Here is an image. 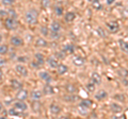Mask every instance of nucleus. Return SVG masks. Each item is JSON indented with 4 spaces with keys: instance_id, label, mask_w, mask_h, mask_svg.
<instances>
[{
    "instance_id": "f257e3e1",
    "label": "nucleus",
    "mask_w": 128,
    "mask_h": 119,
    "mask_svg": "<svg viewBox=\"0 0 128 119\" xmlns=\"http://www.w3.org/2000/svg\"><path fill=\"white\" fill-rule=\"evenodd\" d=\"M38 13L36 12V10L31 9L29 11H27L25 14V18H26L27 23L28 25H35V23L38 22Z\"/></svg>"
},
{
    "instance_id": "f03ea898",
    "label": "nucleus",
    "mask_w": 128,
    "mask_h": 119,
    "mask_svg": "<svg viewBox=\"0 0 128 119\" xmlns=\"http://www.w3.org/2000/svg\"><path fill=\"white\" fill-rule=\"evenodd\" d=\"M4 26L8 30H15L17 28V21H16L15 18H11V17H8L6 19V22H4Z\"/></svg>"
},
{
    "instance_id": "7ed1b4c3",
    "label": "nucleus",
    "mask_w": 128,
    "mask_h": 119,
    "mask_svg": "<svg viewBox=\"0 0 128 119\" xmlns=\"http://www.w3.org/2000/svg\"><path fill=\"white\" fill-rule=\"evenodd\" d=\"M35 58V62L32 63V65H33L34 67H38L44 64V62H45V58H44V55L42 53H35L34 55Z\"/></svg>"
},
{
    "instance_id": "20e7f679",
    "label": "nucleus",
    "mask_w": 128,
    "mask_h": 119,
    "mask_svg": "<svg viewBox=\"0 0 128 119\" xmlns=\"http://www.w3.org/2000/svg\"><path fill=\"white\" fill-rule=\"evenodd\" d=\"M107 28L110 33H116L120 30V25L116 21H109L107 22Z\"/></svg>"
},
{
    "instance_id": "39448f33",
    "label": "nucleus",
    "mask_w": 128,
    "mask_h": 119,
    "mask_svg": "<svg viewBox=\"0 0 128 119\" xmlns=\"http://www.w3.org/2000/svg\"><path fill=\"white\" fill-rule=\"evenodd\" d=\"M15 70L17 71V72L20 74V76H22V77H27L28 76V69H27V67L25 65H22V64L16 65L15 66Z\"/></svg>"
},
{
    "instance_id": "423d86ee",
    "label": "nucleus",
    "mask_w": 128,
    "mask_h": 119,
    "mask_svg": "<svg viewBox=\"0 0 128 119\" xmlns=\"http://www.w3.org/2000/svg\"><path fill=\"white\" fill-rule=\"evenodd\" d=\"M110 110H111V112L112 113H114L115 115L116 114H120V113H122L123 112V106L121 104H118V103H111V105H110Z\"/></svg>"
},
{
    "instance_id": "0eeeda50",
    "label": "nucleus",
    "mask_w": 128,
    "mask_h": 119,
    "mask_svg": "<svg viewBox=\"0 0 128 119\" xmlns=\"http://www.w3.org/2000/svg\"><path fill=\"white\" fill-rule=\"evenodd\" d=\"M27 98H28V92L27 90L22 89V88L18 89V93L16 94V99L19 100V101H25Z\"/></svg>"
},
{
    "instance_id": "6e6552de",
    "label": "nucleus",
    "mask_w": 128,
    "mask_h": 119,
    "mask_svg": "<svg viewBox=\"0 0 128 119\" xmlns=\"http://www.w3.org/2000/svg\"><path fill=\"white\" fill-rule=\"evenodd\" d=\"M14 108L17 111H19V112H25V111L28 110V105L24 101H19L18 100L17 102L14 103Z\"/></svg>"
},
{
    "instance_id": "1a4fd4ad",
    "label": "nucleus",
    "mask_w": 128,
    "mask_h": 119,
    "mask_svg": "<svg viewBox=\"0 0 128 119\" xmlns=\"http://www.w3.org/2000/svg\"><path fill=\"white\" fill-rule=\"evenodd\" d=\"M38 77L41 80L43 81H45L46 83H49L51 81V77H50V74L47 72V71H40L38 72Z\"/></svg>"
},
{
    "instance_id": "9d476101",
    "label": "nucleus",
    "mask_w": 128,
    "mask_h": 119,
    "mask_svg": "<svg viewBox=\"0 0 128 119\" xmlns=\"http://www.w3.org/2000/svg\"><path fill=\"white\" fill-rule=\"evenodd\" d=\"M91 80L92 82L94 83V84H102V76L99 74L98 72H93L92 73V76H91Z\"/></svg>"
},
{
    "instance_id": "9b49d317",
    "label": "nucleus",
    "mask_w": 128,
    "mask_h": 119,
    "mask_svg": "<svg viewBox=\"0 0 128 119\" xmlns=\"http://www.w3.org/2000/svg\"><path fill=\"white\" fill-rule=\"evenodd\" d=\"M47 45H48V43L45 38L38 37L35 39V47H38V48H44V47H46Z\"/></svg>"
},
{
    "instance_id": "f8f14e48",
    "label": "nucleus",
    "mask_w": 128,
    "mask_h": 119,
    "mask_svg": "<svg viewBox=\"0 0 128 119\" xmlns=\"http://www.w3.org/2000/svg\"><path fill=\"white\" fill-rule=\"evenodd\" d=\"M84 59H83L82 57H80V55H76V57H74V59H73V63H74V65H76V66H78V67H80V66H82V65H84Z\"/></svg>"
},
{
    "instance_id": "ddd939ff",
    "label": "nucleus",
    "mask_w": 128,
    "mask_h": 119,
    "mask_svg": "<svg viewBox=\"0 0 128 119\" xmlns=\"http://www.w3.org/2000/svg\"><path fill=\"white\" fill-rule=\"evenodd\" d=\"M11 44L13 46H15V47H19V46H22L24 44V41L18 36H12L11 37Z\"/></svg>"
},
{
    "instance_id": "4468645a",
    "label": "nucleus",
    "mask_w": 128,
    "mask_h": 119,
    "mask_svg": "<svg viewBox=\"0 0 128 119\" xmlns=\"http://www.w3.org/2000/svg\"><path fill=\"white\" fill-rule=\"evenodd\" d=\"M31 108H32V111L35 113V114H38L40 112H41V103H40L38 100H34L33 102H32L31 104Z\"/></svg>"
},
{
    "instance_id": "2eb2a0df",
    "label": "nucleus",
    "mask_w": 128,
    "mask_h": 119,
    "mask_svg": "<svg viewBox=\"0 0 128 119\" xmlns=\"http://www.w3.org/2000/svg\"><path fill=\"white\" fill-rule=\"evenodd\" d=\"M108 96V94L106 90H104V89H100V90H98L97 93L95 94V99L96 100H104V99H106Z\"/></svg>"
},
{
    "instance_id": "dca6fc26",
    "label": "nucleus",
    "mask_w": 128,
    "mask_h": 119,
    "mask_svg": "<svg viewBox=\"0 0 128 119\" xmlns=\"http://www.w3.org/2000/svg\"><path fill=\"white\" fill-rule=\"evenodd\" d=\"M65 89L68 94H76L77 93V87H76L73 83H67L65 85Z\"/></svg>"
},
{
    "instance_id": "f3484780",
    "label": "nucleus",
    "mask_w": 128,
    "mask_h": 119,
    "mask_svg": "<svg viewBox=\"0 0 128 119\" xmlns=\"http://www.w3.org/2000/svg\"><path fill=\"white\" fill-rule=\"evenodd\" d=\"M49 110H50V113L52 115H59L60 113H61V108H60L58 104H54V103L50 105Z\"/></svg>"
},
{
    "instance_id": "a211bd4d",
    "label": "nucleus",
    "mask_w": 128,
    "mask_h": 119,
    "mask_svg": "<svg viewBox=\"0 0 128 119\" xmlns=\"http://www.w3.org/2000/svg\"><path fill=\"white\" fill-rule=\"evenodd\" d=\"M43 96V93L41 90H38V89H34L31 92V98L33 99V100H40V99L42 98Z\"/></svg>"
},
{
    "instance_id": "6ab92c4d",
    "label": "nucleus",
    "mask_w": 128,
    "mask_h": 119,
    "mask_svg": "<svg viewBox=\"0 0 128 119\" xmlns=\"http://www.w3.org/2000/svg\"><path fill=\"white\" fill-rule=\"evenodd\" d=\"M47 63H48V65H49L51 68H57L58 65H59V63L57 61V59L56 58H52V57H50V58H48L47 59Z\"/></svg>"
},
{
    "instance_id": "aec40b11",
    "label": "nucleus",
    "mask_w": 128,
    "mask_h": 119,
    "mask_svg": "<svg viewBox=\"0 0 128 119\" xmlns=\"http://www.w3.org/2000/svg\"><path fill=\"white\" fill-rule=\"evenodd\" d=\"M118 45H120V48H121V50L123 51V52H125V53L128 52V44H127L126 41H124V39H120Z\"/></svg>"
},
{
    "instance_id": "412c9836",
    "label": "nucleus",
    "mask_w": 128,
    "mask_h": 119,
    "mask_svg": "<svg viewBox=\"0 0 128 119\" xmlns=\"http://www.w3.org/2000/svg\"><path fill=\"white\" fill-rule=\"evenodd\" d=\"M64 18H65V20L67 22H73L75 20V18H76V14L74 13V12H67V13L65 14V16H64Z\"/></svg>"
},
{
    "instance_id": "4be33fe9",
    "label": "nucleus",
    "mask_w": 128,
    "mask_h": 119,
    "mask_svg": "<svg viewBox=\"0 0 128 119\" xmlns=\"http://www.w3.org/2000/svg\"><path fill=\"white\" fill-rule=\"evenodd\" d=\"M67 70H68V67L64 64H59L58 67H57V71L59 74H64L67 72Z\"/></svg>"
},
{
    "instance_id": "5701e85b",
    "label": "nucleus",
    "mask_w": 128,
    "mask_h": 119,
    "mask_svg": "<svg viewBox=\"0 0 128 119\" xmlns=\"http://www.w3.org/2000/svg\"><path fill=\"white\" fill-rule=\"evenodd\" d=\"M78 109H79V114H81L82 116H86L88 114H89V108H86V106L84 105H82L81 103H80V105L78 106Z\"/></svg>"
},
{
    "instance_id": "b1692460",
    "label": "nucleus",
    "mask_w": 128,
    "mask_h": 119,
    "mask_svg": "<svg viewBox=\"0 0 128 119\" xmlns=\"http://www.w3.org/2000/svg\"><path fill=\"white\" fill-rule=\"evenodd\" d=\"M75 48H74V46L73 45H70V44H68V45H65L63 47V52L64 53H68V54H72V53H74V50Z\"/></svg>"
},
{
    "instance_id": "393cba45",
    "label": "nucleus",
    "mask_w": 128,
    "mask_h": 119,
    "mask_svg": "<svg viewBox=\"0 0 128 119\" xmlns=\"http://www.w3.org/2000/svg\"><path fill=\"white\" fill-rule=\"evenodd\" d=\"M43 93L45 94V95H52L54 94V88L51 87V85L49 84V83H47V84L44 86Z\"/></svg>"
},
{
    "instance_id": "a878e982",
    "label": "nucleus",
    "mask_w": 128,
    "mask_h": 119,
    "mask_svg": "<svg viewBox=\"0 0 128 119\" xmlns=\"http://www.w3.org/2000/svg\"><path fill=\"white\" fill-rule=\"evenodd\" d=\"M11 84H12V87H13L14 89H20V88H22V84L18 80H15V79L11 81Z\"/></svg>"
},
{
    "instance_id": "bb28decb",
    "label": "nucleus",
    "mask_w": 128,
    "mask_h": 119,
    "mask_svg": "<svg viewBox=\"0 0 128 119\" xmlns=\"http://www.w3.org/2000/svg\"><path fill=\"white\" fill-rule=\"evenodd\" d=\"M60 29H61V26L58 21H52L50 25V30L51 31H56V32H59Z\"/></svg>"
},
{
    "instance_id": "cd10ccee",
    "label": "nucleus",
    "mask_w": 128,
    "mask_h": 119,
    "mask_svg": "<svg viewBox=\"0 0 128 119\" xmlns=\"http://www.w3.org/2000/svg\"><path fill=\"white\" fill-rule=\"evenodd\" d=\"M68 95H70V96H65L63 98L66 102H75L78 99L77 96H75V94H68Z\"/></svg>"
},
{
    "instance_id": "c85d7f7f",
    "label": "nucleus",
    "mask_w": 128,
    "mask_h": 119,
    "mask_svg": "<svg viewBox=\"0 0 128 119\" xmlns=\"http://www.w3.org/2000/svg\"><path fill=\"white\" fill-rule=\"evenodd\" d=\"M9 115L10 116H16V117H19L22 116V112H19V111H17L15 108H12L9 110Z\"/></svg>"
},
{
    "instance_id": "c756f323",
    "label": "nucleus",
    "mask_w": 128,
    "mask_h": 119,
    "mask_svg": "<svg viewBox=\"0 0 128 119\" xmlns=\"http://www.w3.org/2000/svg\"><path fill=\"white\" fill-rule=\"evenodd\" d=\"M8 52H9V47L8 45H0V55H6Z\"/></svg>"
},
{
    "instance_id": "7c9ffc66",
    "label": "nucleus",
    "mask_w": 128,
    "mask_h": 119,
    "mask_svg": "<svg viewBox=\"0 0 128 119\" xmlns=\"http://www.w3.org/2000/svg\"><path fill=\"white\" fill-rule=\"evenodd\" d=\"M86 88L89 93H94L95 92V84L93 82H89L88 84L86 85Z\"/></svg>"
},
{
    "instance_id": "2f4dec72",
    "label": "nucleus",
    "mask_w": 128,
    "mask_h": 119,
    "mask_svg": "<svg viewBox=\"0 0 128 119\" xmlns=\"http://www.w3.org/2000/svg\"><path fill=\"white\" fill-rule=\"evenodd\" d=\"M92 3H93V7L95 10H100L102 7V5L100 4V2H99V0H95V1H93Z\"/></svg>"
},
{
    "instance_id": "473e14b6",
    "label": "nucleus",
    "mask_w": 128,
    "mask_h": 119,
    "mask_svg": "<svg viewBox=\"0 0 128 119\" xmlns=\"http://www.w3.org/2000/svg\"><path fill=\"white\" fill-rule=\"evenodd\" d=\"M113 98L115 99V100L121 101V102H125V100H126V98H125V96H124V95H115Z\"/></svg>"
},
{
    "instance_id": "72a5a7b5",
    "label": "nucleus",
    "mask_w": 128,
    "mask_h": 119,
    "mask_svg": "<svg viewBox=\"0 0 128 119\" xmlns=\"http://www.w3.org/2000/svg\"><path fill=\"white\" fill-rule=\"evenodd\" d=\"M54 12H56V14H57V16H62V14H63V9H62L61 6H56Z\"/></svg>"
},
{
    "instance_id": "f704fd0d",
    "label": "nucleus",
    "mask_w": 128,
    "mask_h": 119,
    "mask_svg": "<svg viewBox=\"0 0 128 119\" xmlns=\"http://www.w3.org/2000/svg\"><path fill=\"white\" fill-rule=\"evenodd\" d=\"M41 33L44 35V36H48V35H49V31H48L47 27H42L41 28Z\"/></svg>"
},
{
    "instance_id": "c9c22d12",
    "label": "nucleus",
    "mask_w": 128,
    "mask_h": 119,
    "mask_svg": "<svg viewBox=\"0 0 128 119\" xmlns=\"http://www.w3.org/2000/svg\"><path fill=\"white\" fill-rule=\"evenodd\" d=\"M81 104L90 109V106L92 105V101H91V100H88V99H86V100H82V101H81Z\"/></svg>"
},
{
    "instance_id": "e433bc0d",
    "label": "nucleus",
    "mask_w": 128,
    "mask_h": 119,
    "mask_svg": "<svg viewBox=\"0 0 128 119\" xmlns=\"http://www.w3.org/2000/svg\"><path fill=\"white\" fill-rule=\"evenodd\" d=\"M8 16H10L11 18H16V12L14 10L10 9L9 11H8Z\"/></svg>"
},
{
    "instance_id": "4c0bfd02",
    "label": "nucleus",
    "mask_w": 128,
    "mask_h": 119,
    "mask_svg": "<svg viewBox=\"0 0 128 119\" xmlns=\"http://www.w3.org/2000/svg\"><path fill=\"white\" fill-rule=\"evenodd\" d=\"M64 58H65V53H64L63 51H61V52H57V53H56V59L63 60Z\"/></svg>"
},
{
    "instance_id": "58836bf2",
    "label": "nucleus",
    "mask_w": 128,
    "mask_h": 119,
    "mask_svg": "<svg viewBox=\"0 0 128 119\" xmlns=\"http://www.w3.org/2000/svg\"><path fill=\"white\" fill-rule=\"evenodd\" d=\"M14 1L15 0H1L3 5H12L14 3Z\"/></svg>"
},
{
    "instance_id": "ea45409f",
    "label": "nucleus",
    "mask_w": 128,
    "mask_h": 119,
    "mask_svg": "<svg viewBox=\"0 0 128 119\" xmlns=\"http://www.w3.org/2000/svg\"><path fill=\"white\" fill-rule=\"evenodd\" d=\"M96 31H97V34H98V35H99V36H100V37H105V36H106V34H105V31H104V30L102 29V28H98V29L96 30Z\"/></svg>"
},
{
    "instance_id": "a19ab883",
    "label": "nucleus",
    "mask_w": 128,
    "mask_h": 119,
    "mask_svg": "<svg viewBox=\"0 0 128 119\" xmlns=\"http://www.w3.org/2000/svg\"><path fill=\"white\" fill-rule=\"evenodd\" d=\"M50 1L49 0H42V7L43 9H47L48 5H49Z\"/></svg>"
},
{
    "instance_id": "79ce46f5",
    "label": "nucleus",
    "mask_w": 128,
    "mask_h": 119,
    "mask_svg": "<svg viewBox=\"0 0 128 119\" xmlns=\"http://www.w3.org/2000/svg\"><path fill=\"white\" fill-rule=\"evenodd\" d=\"M50 36H51V38H52V39H54V38H59L60 33H59V32H56V31H51Z\"/></svg>"
},
{
    "instance_id": "37998d69",
    "label": "nucleus",
    "mask_w": 128,
    "mask_h": 119,
    "mask_svg": "<svg viewBox=\"0 0 128 119\" xmlns=\"http://www.w3.org/2000/svg\"><path fill=\"white\" fill-rule=\"evenodd\" d=\"M0 15L1 16H8V11H0Z\"/></svg>"
},
{
    "instance_id": "c03bdc74",
    "label": "nucleus",
    "mask_w": 128,
    "mask_h": 119,
    "mask_svg": "<svg viewBox=\"0 0 128 119\" xmlns=\"http://www.w3.org/2000/svg\"><path fill=\"white\" fill-rule=\"evenodd\" d=\"M6 61L4 59H2V60H0V66H2V65H6Z\"/></svg>"
},
{
    "instance_id": "a18cd8bd",
    "label": "nucleus",
    "mask_w": 128,
    "mask_h": 119,
    "mask_svg": "<svg viewBox=\"0 0 128 119\" xmlns=\"http://www.w3.org/2000/svg\"><path fill=\"white\" fill-rule=\"evenodd\" d=\"M17 60H18L19 62H26V58L25 57H19Z\"/></svg>"
},
{
    "instance_id": "49530a36",
    "label": "nucleus",
    "mask_w": 128,
    "mask_h": 119,
    "mask_svg": "<svg viewBox=\"0 0 128 119\" xmlns=\"http://www.w3.org/2000/svg\"><path fill=\"white\" fill-rule=\"evenodd\" d=\"M115 0H107V4H112Z\"/></svg>"
},
{
    "instance_id": "de8ad7c7",
    "label": "nucleus",
    "mask_w": 128,
    "mask_h": 119,
    "mask_svg": "<svg viewBox=\"0 0 128 119\" xmlns=\"http://www.w3.org/2000/svg\"><path fill=\"white\" fill-rule=\"evenodd\" d=\"M123 84L125 85V86H127V78H125V79L123 80Z\"/></svg>"
},
{
    "instance_id": "09e8293b",
    "label": "nucleus",
    "mask_w": 128,
    "mask_h": 119,
    "mask_svg": "<svg viewBox=\"0 0 128 119\" xmlns=\"http://www.w3.org/2000/svg\"><path fill=\"white\" fill-rule=\"evenodd\" d=\"M2 76H3V74H2V71H1V69H0V80H2Z\"/></svg>"
},
{
    "instance_id": "8fccbe9b",
    "label": "nucleus",
    "mask_w": 128,
    "mask_h": 119,
    "mask_svg": "<svg viewBox=\"0 0 128 119\" xmlns=\"http://www.w3.org/2000/svg\"><path fill=\"white\" fill-rule=\"evenodd\" d=\"M1 43H2V35L0 34V44H1Z\"/></svg>"
},
{
    "instance_id": "3c124183",
    "label": "nucleus",
    "mask_w": 128,
    "mask_h": 119,
    "mask_svg": "<svg viewBox=\"0 0 128 119\" xmlns=\"http://www.w3.org/2000/svg\"><path fill=\"white\" fill-rule=\"evenodd\" d=\"M0 112H2V106H1V104H0Z\"/></svg>"
},
{
    "instance_id": "603ef678",
    "label": "nucleus",
    "mask_w": 128,
    "mask_h": 119,
    "mask_svg": "<svg viewBox=\"0 0 128 119\" xmlns=\"http://www.w3.org/2000/svg\"><path fill=\"white\" fill-rule=\"evenodd\" d=\"M89 2H93V1H95V0H88Z\"/></svg>"
}]
</instances>
